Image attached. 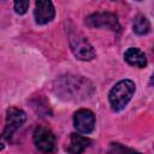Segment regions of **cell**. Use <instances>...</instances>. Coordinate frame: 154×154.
<instances>
[{"instance_id":"cell-10","label":"cell","mask_w":154,"mask_h":154,"mask_svg":"<svg viewBox=\"0 0 154 154\" xmlns=\"http://www.w3.org/2000/svg\"><path fill=\"white\" fill-rule=\"evenodd\" d=\"M90 144V140L77 134H71L70 137V143L66 148V150L70 154H81L84 152V149Z\"/></svg>"},{"instance_id":"cell-3","label":"cell","mask_w":154,"mask_h":154,"mask_svg":"<svg viewBox=\"0 0 154 154\" xmlns=\"http://www.w3.org/2000/svg\"><path fill=\"white\" fill-rule=\"evenodd\" d=\"M69 41L71 46V51L75 54V57L79 60H91L95 58L96 52L94 47L90 45V42L84 37L79 31L70 29L69 31Z\"/></svg>"},{"instance_id":"cell-11","label":"cell","mask_w":154,"mask_h":154,"mask_svg":"<svg viewBox=\"0 0 154 154\" xmlns=\"http://www.w3.org/2000/svg\"><path fill=\"white\" fill-rule=\"evenodd\" d=\"M132 29L137 35H146L150 31V23L147 19V17H144L142 14H138L134 19Z\"/></svg>"},{"instance_id":"cell-4","label":"cell","mask_w":154,"mask_h":154,"mask_svg":"<svg viewBox=\"0 0 154 154\" xmlns=\"http://www.w3.org/2000/svg\"><path fill=\"white\" fill-rule=\"evenodd\" d=\"M85 24L91 28H102L112 31L119 30L118 17L112 12H96L85 18Z\"/></svg>"},{"instance_id":"cell-14","label":"cell","mask_w":154,"mask_h":154,"mask_svg":"<svg viewBox=\"0 0 154 154\" xmlns=\"http://www.w3.org/2000/svg\"><path fill=\"white\" fill-rule=\"evenodd\" d=\"M5 147V141H4V137L0 135V150H2Z\"/></svg>"},{"instance_id":"cell-13","label":"cell","mask_w":154,"mask_h":154,"mask_svg":"<svg viewBox=\"0 0 154 154\" xmlns=\"http://www.w3.org/2000/svg\"><path fill=\"white\" fill-rule=\"evenodd\" d=\"M29 7V1H16L14 2V11L18 14H24Z\"/></svg>"},{"instance_id":"cell-8","label":"cell","mask_w":154,"mask_h":154,"mask_svg":"<svg viewBox=\"0 0 154 154\" xmlns=\"http://www.w3.org/2000/svg\"><path fill=\"white\" fill-rule=\"evenodd\" d=\"M34 16H35V20L37 24H47L49 23L54 16H55V11H54V6L51 1L47 0H38L35 4V10H34Z\"/></svg>"},{"instance_id":"cell-9","label":"cell","mask_w":154,"mask_h":154,"mask_svg":"<svg viewBox=\"0 0 154 154\" xmlns=\"http://www.w3.org/2000/svg\"><path fill=\"white\" fill-rule=\"evenodd\" d=\"M124 59L128 64L136 67H144L147 65V57L138 48H134V47L129 48L124 53Z\"/></svg>"},{"instance_id":"cell-1","label":"cell","mask_w":154,"mask_h":154,"mask_svg":"<svg viewBox=\"0 0 154 154\" xmlns=\"http://www.w3.org/2000/svg\"><path fill=\"white\" fill-rule=\"evenodd\" d=\"M55 91L64 100H82L93 91L91 83L81 76H61L55 82Z\"/></svg>"},{"instance_id":"cell-2","label":"cell","mask_w":154,"mask_h":154,"mask_svg":"<svg viewBox=\"0 0 154 154\" xmlns=\"http://www.w3.org/2000/svg\"><path fill=\"white\" fill-rule=\"evenodd\" d=\"M135 93V83L130 79L118 82L108 94V101L113 111H122L131 100Z\"/></svg>"},{"instance_id":"cell-12","label":"cell","mask_w":154,"mask_h":154,"mask_svg":"<svg viewBox=\"0 0 154 154\" xmlns=\"http://www.w3.org/2000/svg\"><path fill=\"white\" fill-rule=\"evenodd\" d=\"M108 154H141L137 150L125 147L120 143H111L108 148Z\"/></svg>"},{"instance_id":"cell-5","label":"cell","mask_w":154,"mask_h":154,"mask_svg":"<svg viewBox=\"0 0 154 154\" xmlns=\"http://www.w3.org/2000/svg\"><path fill=\"white\" fill-rule=\"evenodd\" d=\"M34 143L36 148L45 154H49L53 152L55 146V136L53 131L46 126H37L34 131Z\"/></svg>"},{"instance_id":"cell-6","label":"cell","mask_w":154,"mask_h":154,"mask_svg":"<svg viewBox=\"0 0 154 154\" xmlns=\"http://www.w3.org/2000/svg\"><path fill=\"white\" fill-rule=\"evenodd\" d=\"M26 119V116L24 113V111L12 107L7 109L6 113V125H5V130H4V136L10 140L13 134L24 124Z\"/></svg>"},{"instance_id":"cell-7","label":"cell","mask_w":154,"mask_h":154,"mask_svg":"<svg viewBox=\"0 0 154 154\" xmlns=\"http://www.w3.org/2000/svg\"><path fill=\"white\" fill-rule=\"evenodd\" d=\"M73 125L77 131L82 134H89L95 125V117L90 109H78L73 116Z\"/></svg>"}]
</instances>
